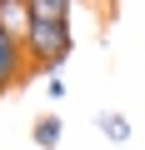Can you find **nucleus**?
Here are the masks:
<instances>
[{"label": "nucleus", "instance_id": "7ed1b4c3", "mask_svg": "<svg viewBox=\"0 0 145 150\" xmlns=\"http://www.w3.org/2000/svg\"><path fill=\"white\" fill-rule=\"evenodd\" d=\"M95 130H100L105 145H115V150H125V145L135 140V125H130L125 110H95Z\"/></svg>", "mask_w": 145, "mask_h": 150}, {"label": "nucleus", "instance_id": "f257e3e1", "mask_svg": "<svg viewBox=\"0 0 145 150\" xmlns=\"http://www.w3.org/2000/svg\"><path fill=\"white\" fill-rule=\"evenodd\" d=\"M75 5L70 0H25V55H30V80L35 75H60V65L75 50Z\"/></svg>", "mask_w": 145, "mask_h": 150}, {"label": "nucleus", "instance_id": "20e7f679", "mask_svg": "<svg viewBox=\"0 0 145 150\" xmlns=\"http://www.w3.org/2000/svg\"><path fill=\"white\" fill-rule=\"evenodd\" d=\"M60 135H65V115H60V110H40V115L30 120V140H35V150H55Z\"/></svg>", "mask_w": 145, "mask_h": 150}, {"label": "nucleus", "instance_id": "39448f33", "mask_svg": "<svg viewBox=\"0 0 145 150\" xmlns=\"http://www.w3.org/2000/svg\"><path fill=\"white\" fill-rule=\"evenodd\" d=\"M0 25H10L25 35V0H0Z\"/></svg>", "mask_w": 145, "mask_h": 150}, {"label": "nucleus", "instance_id": "f03ea898", "mask_svg": "<svg viewBox=\"0 0 145 150\" xmlns=\"http://www.w3.org/2000/svg\"><path fill=\"white\" fill-rule=\"evenodd\" d=\"M20 80H30V55H25V35L0 25V95L15 90Z\"/></svg>", "mask_w": 145, "mask_h": 150}, {"label": "nucleus", "instance_id": "423d86ee", "mask_svg": "<svg viewBox=\"0 0 145 150\" xmlns=\"http://www.w3.org/2000/svg\"><path fill=\"white\" fill-rule=\"evenodd\" d=\"M45 90H50V100H65V80H60V75H50V80H45Z\"/></svg>", "mask_w": 145, "mask_h": 150}]
</instances>
